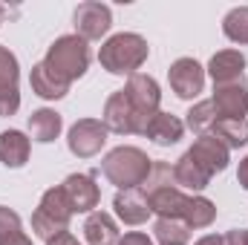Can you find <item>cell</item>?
<instances>
[{
    "label": "cell",
    "mask_w": 248,
    "mask_h": 245,
    "mask_svg": "<svg viewBox=\"0 0 248 245\" xmlns=\"http://www.w3.org/2000/svg\"><path fill=\"white\" fill-rule=\"evenodd\" d=\"M61 187L66 190L75 214H93V208H98L101 202V187L95 184L93 173H69Z\"/></svg>",
    "instance_id": "obj_11"
},
{
    "label": "cell",
    "mask_w": 248,
    "mask_h": 245,
    "mask_svg": "<svg viewBox=\"0 0 248 245\" xmlns=\"http://www.w3.org/2000/svg\"><path fill=\"white\" fill-rule=\"evenodd\" d=\"M222 245H248V228L246 231H240V228L228 231V234L222 237Z\"/></svg>",
    "instance_id": "obj_31"
},
{
    "label": "cell",
    "mask_w": 248,
    "mask_h": 245,
    "mask_svg": "<svg viewBox=\"0 0 248 245\" xmlns=\"http://www.w3.org/2000/svg\"><path fill=\"white\" fill-rule=\"evenodd\" d=\"M214 219H217V205H214L211 199H205V196H190V199H187L182 222H185L190 231H193V228H208Z\"/></svg>",
    "instance_id": "obj_23"
},
{
    "label": "cell",
    "mask_w": 248,
    "mask_h": 245,
    "mask_svg": "<svg viewBox=\"0 0 248 245\" xmlns=\"http://www.w3.org/2000/svg\"><path fill=\"white\" fill-rule=\"evenodd\" d=\"M20 107V90L17 92H3L0 95V116H15Z\"/></svg>",
    "instance_id": "obj_29"
},
{
    "label": "cell",
    "mask_w": 248,
    "mask_h": 245,
    "mask_svg": "<svg viewBox=\"0 0 248 245\" xmlns=\"http://www.w3.org/2000/svg\"><path fill=\"white\" fill-rule=\"evenodd\" d=\"M29 84H32V92L35 95H41V98H46V101H55V98H63L66 92H69V84L58 78L46 63H35L32 66V72H29Z\"/></svg>",
    "instance_id": "obj_17"
},
{
    "label": "cell",
    "mask_w": 248,
    "mask_h": 245,
    "mask_svg": "<svg viewBox=\"0 0 248 245\" xmlns=\"http://www.w3.org/2000/svg\"><path fill=\"white\" fill-rule=\"evenodd\" d=\"M211 136H217L228 150L231 147H246L248 144V122L246 119H217Z\"/></svg>",
    "instance_id": "obj_22"
},
{
    "label": "cell",
    "mask_w": 248,
    "mask_h": 245,
    "mask_svg": "<svg viewBox=\"0 0 248 245\" xmlns=\"http://www.w3.org/2000/svg\"><path fill=\"white\" fill-rule=\"evenodd\" d=\"M101 124L107 127V133H119V136H130V133L144 136V127H147V122L133 110V104H130V98L124 95V90L113 92V95L107 98Z\"/></svg>",
    "instance_id": "obj_6"
},
{
    "label": "cell",
    "mask_w": 248,
    "mask_h": 245,
    "mask_svg": "<svg viewBox=\"0 0 248 245\" xmlns=\"http://www.w3.org/2000/svg\"><path fill=\"white\" fill-rule=\"evenodd\" d=\"M150 205V211L159 216V219H182L187 208V199L182 193V187L173 179V168L168 162H153L150 168V176L144 179V184L139 187Z\"/></svg>",
    "instance_id": "obj_1"
},
{
    "label": "cell",
    "mask_w": 248,
    "mask_h": 245,
    "mask_svg": "<svg viewBox=\"0 0 248 245\" xmlns=\"http://www.w3.org/2000/svg\"><path fill=\"white\" fill-rule=\"evenodd\" d=\"M32 144L20 130H3L0 133V162L6 168H23L29 162Z\"/></svg>",
    "instance_id": "obj_18"
},
{
    "label": "cell",
    "mask_w": 248,
    "mask_h": 245,
    "mask_svg": "<svg viewBox=\"0 0 248 245\" xmlns=\"http://www.w3.org/2000/svg\"><path fill=\"white\" fill-rule=\"evenodd\" d=\"M214 110L219 119H246L248 113V90L243 81L237 84H219L214 87V98H211Z\"/></svg>",
    "instance_id": "obj_13"
},
{
    "label": "cell",
    "mask_w": 248,
    "mask_h": 245,
    "mask_svg": "<svg viewBox=\"0 0 248 245\" xmlns=\"http://www.w3.org/2000/svg\"><path fill=\"white\" fill-rule=\"evenodd\" d=\"M168 78H170V87H173V92L179 95V98H196L202 90H205V69H202V63L193 61V58H179V61L170 63V69H168Z\"/></svg>",
    "instance_id": "obj_10"
},
{
    "label": "cell",
    "mask_w": 248,
    "mask_h": 245,
    "mask_svg": "<svg viewBox=\"0 0 248 245\" xmlns=\"http://www.w3.org/2000/svg\"><path fill=\"white\" fill-rule=\"evenodd\" d=\"M187 156H190L202 170H208L211 176H217V173H222V170L228 168V147H225L217 136H211V133L199 136V138L193 141V147L187 150Z\"/></svg>",
    "instance_id": "obj_12"
},
{
    "label": "cell",
    "mask_w": 248,
    "mask_h": 245,
    "mask_svg": "<svg viewBox=\"0 0 248 245\" xmlns=\"http://www.w3.org/2000/svg\"><path fill=\"white\" fill-rule=\"evenodd\" d=\"M150 46L141 35L136 32H119L113 38L104 41V46L98 49V63L110 72V75H136V69L147 61Z\"/></svg>",
    "instance_id": "obj_3"
},
{
    "label": "cell",
    "mask_w": 248,
    "mask_h": 245,
    "mask_svg": "<svg viewBox=\"0 0 248 245\" xmlns=\"http://www.w3.org/2000/svg\"><path fill=\"white\" fill-rule=\"evenodd\" d=\"M66 144H69V153L78 156V159H93L95 153H101V147L107 144V127L98 122V119H81L69 127V136H66Z\"/></svg>",
    "instance_id": "obj_7"
},
{
    "label": "cell",
    "mask_w": 248,
    "mask_h": 245,
    "mask_svg": "<svg viewBox=\"0 0 248 245\" xmlns=\"http://www.w3.org/2000/svg\"><path fill=\"white\" fill-rule=\"evenodd\" d=\"M44 63L58 75L63 78L66 84L78 81L87 69H90V46L84 38L78 35H61L49 49H46V58Z\"/></svg>",
    "instance_id": "obj_4"
},
{
    "label": "cell",
    "mask_w": 248,
    "mask_h": 245,
    "mask_svg": "<svg viewBox=\"0 0 248 245\" xmlns=\"http://www.w3.org/2000/svg\"><path fill=\"white\" fill-rule=\"evenodd\" d=\"M222 32L234 44H248V6H237V9H231L225 15Z\"/></svg>",
    "instance_id": "obj_27"
},
{
    "label": "cell",
    "mask_w": 248,
    "mask_h": 245,
    "mask_svg": "<svg viewBox=\"0 0 248 245\" xmlns=\"http://www.w3.org/2000/svg\"><path fill=\"white\" fill-rule=\"evenodd\" d=\"M124 95L130 98L133 110H136L144 122H150V119L159 113V104H162V90H159L156 78H150V75H144V72L130 75V78H127V87H124Z\"/></svg>",
    "instance_id": "obj_8"
},
{
    "label": "cell",
    "mask_w": 248,
    "mask_h": 245,
    "mask_svg": "<svg viewBox=\"0 0 248 245\" xmlns=\"http://www.w3.org/2000/svg\"><path fill=\"white\" fill-rule=\"evenodd\" d=\"M75 35L84 38V41H101L110 26H113V12L110 6L104 3H95V0H87L75 9Z\"/></svg>",
    "instance_id": "obj_9"
},
{
    "label": "cell",
    "mask_w": 248,
    "mask_h": 245,
    "mask_svg": "<svg viewBox=\"0 0 248 245\" xmlns=\"http://www.w3.org/2000/svg\"><path fill=\"white\" fill-rule=\"evenodd\" d=\"M237 182H240V184H243V187L248 190V156L243 159V162H240V170H237Z\"/></svg>",
    "instance_id": "obj_33"
},
{
    "label": "cell",
    "mask_w": 248,
    "mask_h": 245,
    "mask_svg": "<svg viewBox=\"0 0 248 245\" xmlns=\"http://www.w3.org/2000/svg\"><path fill=\"white\" fill-rule=\"evenodd\" d=\"M17 81H20L17 58L9 52V46H0V95L3 92H17Z\"/></svg>",
    "instance_id": "obj_28"
},
{
    "label": "cell",
    "mask_w": 248,
    "mask_h": 245,
    "mask_svg": "<svg viewBox=\"0 0 248 245\" xmlns=\"http://www.w3.org/2000/svg\"><path fill=\"white\" fill-rule=\"evenodd\" d=\"M6 20V6H0V23Z\"/></svg>",
    "instance_id": "obj_35"
},
{
    "label": "cell",
    "mask_w": 248,
    "mask_h": 245,
    "mask_svg": "<svg viewBox=\"0 0 248 245\" xmlns=\"http://www.w3.org/2000/svg\"><path fill=\"white\" fill-rule=\"evenodd\" d=\"M196 245H222V237H217V234H208V237L196 240Z\"/></svg>",
    "instance_id": "obj_34"
},
{
    "label": "cell",
    "mask_w": 248,
    "mask_h": 245,
    "mask_svg": "<svg viewBox=\"0 0 248 245\" xmlns=\"http://www.w3.org/2000/svg\"><path fill=\"white\" fill-rule=\"evenodd\" d=\"M208 72L214 78V87L237 84V81H243V72H246V55L237 49H222L208 61Z\"/></svg>",
    "instance_id": "obj_14"
},
{
    "label": "cell",
    "mask_w": 248,
    "mask_h": 245,
    "mask_svg": "<svg viewBox=\"0 0 248 245\" xmlns=\"http://www.w3.org/2000/svg\"><path fill=\"white\" fill-rule=\"evenodd\" d=\"M119 245H153V240L147 234H141V231H130L119 240Z\"/></svg>",
    "instance_id": "obj_30"
},
{
    "label": "cell",
    "mask_w": 248,
    "mask_h": 245,
    "mask_svg": "<svg viewBox=\"0 0 248 245\" xmlns=\"http://www.w3.org/2000/svg\"><path fill=\"white\" fill-rule=\"evenodd\" d=\"M150 168H153V159L144 150L130 147V144H122V147L110 150L104 156V162H101L104 176L119 190H139L144 184V179L150 176Z\"/></svg>",
    "instance_id": "obj_2"
},
{
    "label": "cell",
    "mask_w": 248,
    "mask_h": 245,
    "mask_svg": "<svg viewBox=\"0 0 248 245\" xmlns=\"http://www.w3.org/2000/svg\"><path fill=\"white\" fill-rule=\"evenodd\" d=\"M84 240L87 245H116L119 243V228L110 214L93 211L84 222Z\"/></svg>",
    "instance_id": "obj_19"
},
{
    "label": "cell",
    "mask_w": 248,
    "mask_h": 245,
    "mask_svg": "<svg viewBox=\"0 0 248 245\" xmlns=\"http://www.w3.org/2000/svg\"><path fill=\"white\" fill-rule=\"evenodd\" d=\"M173 179H176L179 187H187V190H205L214 176H211L208 170H202V168L185 153V156L173 165Z\"/></svg>",
    "instance_id": "obj_21"
},
{
    "label": "cell",
    "mask_w": 248,
    "mask_h": 245,
    "mask_svg": "<svg viewBox=\"0 0 248 245\" xmlns=\"http://www.w3.org/2000/svg\"><path fill=\"white\" fill-rule=\"evenodd\" d=\"M61 127H63L61 113H55V110H49V107H41V110H35V113L29 116V133H32V138L41 141V144L55 141V138L61 136Z\"/></svg>",
    "instance_id": "obj_20"
},
{
    "label": "cell",
    "mask_w": 248,
    "mask_h": 245,
    "mask_svg": "<svg viewBox=\"0 0 248 245\" xmlns=\"http://www.w3.org/2000/svg\"><path fill=\"white\" fill-rule=\"evenodd\" d=\"M217 119H219V116H217V110H214V104H211V98H208V101H199V104H193V107L187 110L185 127H190V130L199 133V136H205V133L214 130Z\"/></svg>",
    "instance_id": "obj_26"
},
{
    "label": "cell",
    "mask_w": 248,
    "mask_h": 245,
    "mask_svg": "<svg viewBox=\"0 0 248 245\" xmlns=\"http://www.w3.org/2000/svg\"><path fill=\"white\" fill-rule=\"evenodd\" d=\"M46 245H81V243H78V240H75L69 231H63V234H58V237H52Z\"/></svg>",
    "instance_id": "obj_32"
},
{
    "label": "cell",
    "mask_w": 248,
    "mask_h": 245,
    "mask_svg": "<svg viewBox=\"0 0 248 245\" xmlns=\"http://www.w3.org/2000/svg\"><path fill=\"white\" fill-rule=\"evenodd\" d=\"M153 234H156L159 245H187V240H190V228L182 219H156Z\"/></svg>",
    "instance_id": "obj_25"
},
{
    "label": "cell",
    "mask_w": 248,
    "mask_h": 245,
    "mask_svg": "<svg viewBox=\"0 0 248 245\" xmlns=\"http://www.w3.org/2000/svg\"><path fill=\"white\" fill-rule=\"evenodd\" d=\"M72 205H69V196L61 184L58 187H49L44 196H41V205L35 208L32 214V231L41 237V240H52L63 231H69V219H72Z\"/></svg>",
    "instance_id": "obj_5"
},
{
    "label": "cell",
    "mask_w": 248,
    "mask_h": 245,
    "mask_svg": "<svg viewBox=\"0 0 248 245\" xmlns=\"http://www.w3.org/2000/svg\"><path fill=\"white\" fill-rule=\"evenodd\" d=\"M113 208H116V216L124 225H144L153 214L141 190H119L113 199Z\"/></svg>",
    "instance_id": "obj_15"
},
{
    "label": "cell",
    "mask_w": 248,
    "mask_h": 245,
    "mask_svg": "<svg viewBox=\"0 0 248 245\" xmlns=\"http://www.w3.org/2000/svg\"><path fill=\"white\" fill-rule=\"evenodd\" d=\"M0 245H32V240L23 234L20 216L6 205H0Z\"/></svg>",
    "instance_id": "obj_24"
},
{
    "label": "cell",
    "mask_w": 248,
    "mask_h": 245,
    "mask_svg": "<svg viewBox=\"0 0 248 245\" xmlns=\"http://www.w3.org/2000/svg\"><path fill=\"white\" fill-rule=\"evenodd\" d=\"M144 136L153 141V144H159V147H170V144H176L182 136H185V122L182 119H176V116H170V113H156L147 127H144Z\"/></svg>",
    "instance_id": "obj_16"
}]
</instances>
